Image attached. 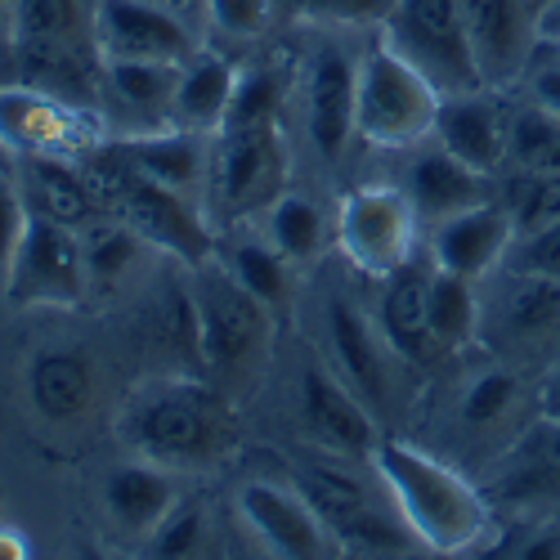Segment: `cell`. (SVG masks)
I'll use <instances>...</instances> for the list:
<instances>
[{
  "instance_id": "1",
  "label": "cell",
  "mask_w": 560,
  "mask_h": 560,
  "mask_svg": "<svg viewBox=\"0 0 560 560\" xmlns=\"http://www.w3.org/2000/svg\"><path fill=\"white\" fill-rule=\"evenodd\" d=\"M372 466L390 493V506L417 538L440 556H466L493 542V502L457 466L431 457L408 440H377Z\"/></svg>"
},
{
  "instance_id": "2",
  "label": "cell",
  "mask_w": 560,
  "mask_h": 560,
  "mask_svg": "<svg viewBox=\"0 0 560 560\" xmlns=\"http://www.w3.org/2000/svg\"><path fill=\"white\" fill-rule=\"evenodd\" d=\"M130 444L162 466H207L238 440L229 399L202 382H162L130 408Z\"/></svg>"
},
{
  "instance_id": "3",
  "label": "cell",
  "mask_w": 560,
  "mask_h": 560,
  "mask_svg": "<svg viewBox=\"0 0 560 560\" xmlns=\"http://www.w3.org/2000/svg\"><path fill=\"white\" fill-rule=\"evenodd\" d=\"M444 95L427 72H417L386 36L359 55V108L354 135L372 149H417L435 139Z\"/></svg>"
},
{
  "instance_id": "4",
  "label": "cell",
  "mask_w": 560,
  "mask_h": 560,
  "mask_svg": "<svg viewBox=\"0 0 560 560\" xmlns=\"http://www.w3.org/2000/svg\"><path fill=\"white\" fill-rule=\"evenodd\" d=\"M288 171L292 162L278 117L220 126L207 166V189L224 220H247L256 211H269L288 194Z\"/></svg>"
},
{
  "instance_id": "5",
  "label": "cell",
  "mask_w": 560,
  "mask_h": 560,
  "mask_svg": "<svg viewBox=\"0 0 560 560\" xmlns=\"http://www.w3.org/2000/svg\"><path fill=\"white\" fill-rule=\"evenodd\" d=\"M194 301H198V332H202V372L211 377H243L265 354L273 332V310L252 296L229 265H198L194 269Z\"/></svg>"
},
{
  "instance_id": "6",
  "label": "cell",
  "mask_w": 560,
  "mask_h": 560,
  "mask_svg": "<svg viewBox=\"0 0 560 560\" xmlns=\"http://www.w3.org/2000/svg\"><path fill=\"white\" fill-rule=\"evenodd\" d=\"M332 233L341 256L368 278H390L427 243L422 215H417L408 189H395V184H359V189H350L337 207Z\"/></svg>"
},
{
  "instance_id": "7",
  "label": "cell",
  "mask_w": 560,
  "mask_h": 560,
  "mask_svg": "<svg viewBox=\"0 0 560 560\" xmlns=\"http://www.w3.org/2000/svg\"><path fill=\"white\" fill-rule=\"evenodd\" d=\"M382 36L395 50L435 81L440 95H466V90H489L471 50L462 0H399L386 19Z\"/></svg>"
},
{
  "instance_id": "8",
  "label": "cell",
  "mask_w": 560,
  "mask_h": 560,
  "mask_svg": "<svg viewBox=\"0 0 560 560\" xmlns=\"http://www.w3.org/2000/svg\"><path fill=\"white\" fill-rule=\"evenodd\" d=\"M296 489L310 498V506L332 529L337 547L350 556H399L417 538L399 521V511H382L372 502L368 480H359L346 462H301Z\"/></svg>"
},
{
  "instance_id": "9",
  "label": "cell",
  "mask_w": 560,
  "mask_h": 560,
  "mask_svg": "<svg viewBox=\"0 0 560 560\" xmlns=\"http://www.w3.org/2000/svg\"><path fill=\"white\" fill-rule=\"evenodd\" d=\"M90 288V265H85V243L81 229L32 211L23 243L14 260L5 265V296L14 305H50V310H72L81 305Z\"/></svg>"
},
{
  "instance_id": "10",
  "label": "cell",
  "mask_w": 560,
  "mask_h": 560,
  "mask_svg": "<svg viewBox=\"0 0 560 560\" xmlns=\"http://www.w3.org/2000/svg\"><path fill=\"white\" fill-rule=\"evenodd\" d=\"M100 144L95 108L59 100L27 81L0 90V149L14 158H81Z\"/></svg>"
},
{
  "instance_id": "11",
  "label": "cell",
  "mask_w": 560,
  "mask_h": 560,
  "mask_svg": "<svg viewBox=\"0 0 560 560\" xmlns=\"http://www.w3.org/2000/svg\"><path fill=\"white\" fill-rule=\"evenodd\" d=\"M117 220L135 229L139 243L175 256L179 265H189V269L215 260V233L202 220V211L189 202V194L166 189V184H153L139 171H135L130 189H126V198L117 207Z\"/></svg>"
},
{
  "instance_id": "12",
  "label": "cell",
  "mask_w": 560,
  "mask_h": 560,
  "mask_svg": "<svg viewBox=\"0 0 560 560\" xmlns=\"http://www.w3.org/2000/svg\"><path fill=\"white\" fill-rule=\"evenodd\" d=\"M462 14L485 85H521L534 50L542 45V5L534 0H462Z\"/></svg>"
},
{
  "instance_id": "13",
  "label": "cell",
  "mask_w": 560,
  "mask_h": 560,
  "mask_svg": "<svg viewBox=\"0 0 560 560\" xmlns=\"http://www.w3.org/2000/svg\"><path fill=\"white\" fill-rule=\"evenodd\" d=\"M95 40L108 59L189 63L198 55L194 32L175 19L166 0H95Z\"/></svg>"
},
{
  "instance_id": "14",
  "label": "cell",
  "mask_w": 560,
  "mask_h": 560,
  "mask_svg": "<svg viewBox=\"0 0 560 560\" xmlns=\"http://www.w3.org/2000/svg\"><path fill=\"white\" fill-rule=\"evenodd\" d=\"M238 516L252 529V538L283 560H318L332 556L337 538L323 525V516L310 506V498L292 485H269V480H247L238 489Z\"/></svg>"
},
{
  "instance_id": "15",
  "label": "cell",
  "mask_w": 560,
  "mask_h": 560,
  "mask_svg": "<svg viewBox=\"0 0 560 560\" xmlns=\"http://www.w3.org/2000/svg\"><path fill=\"white\" fill-rule=\"evenodd\" d=\"M489 502L521 511L525 521L560 516V422L538 412V422L516 435L493 466Z\"/></svg>"
},
{
  "instance_id": "16",
  "label": "cell",
  "mask_w": 560,
  "mask_h": 560,
  "mask_svg": "<svg viewBox=\"0 0 560 560\" xmlns=\"http://www.w3.org/2000/svg\"><path fill=\"white\" fill-rule=\"evenodd\" d=\"M359 59L346 45H318L305 68V130L323 162H337L354 139Z\"/></svg>"
},
{
  "instance_id": "17",
  "label": "cell",
  "mask_w": 560,
  "mask_h": 560,
  "mask_svg": "<svg viewBox=\"0 0 560 560\" xmlns=\"http://www.w3.org/2000/svg\"><path fill=\"white\" fill-rule=\"evenodd\" d=\"M516 247V220L506 215V207L493 198L485 207L462 211L435 229H427V252L440 269L462 273V278H476L485 283L489 273H498Z\"/></svg>"
},
{
  "instance_id": "18",
  "label": "cell",
  "mask_w": 560,
  "mask_h": 560,
  "mask_svg": "<svg viewBox=\"0 0 560 560\" xmlns=\"http://www.w3.org/2000/svg\"><path fill=\"white\" fill-rule=\"evenodd\" d=\"M498 292L493 301H480V328H489L511 346H547L560 332V278L525 273L502 265L489 273Z\"/></svg>"
},
{
  "instance_id": "19",
  "label": "cell",
  "mask_w": 560,
  "mask_h": 560,
  "mask_svg": "<svg viewBox=\"0 0 560 560\" xmlns=\"http://www.w3.org/2000/svg\"><path fill=\"white\" fill-rule=\"evenodd\" d=\"M301 417L310 435L332 457H372L377 448V422L372 408L328 368H305L301 377Z\"/></svg>"
},
{
  "instance_id": "20",
  "label": "cell",
  "mask_w": 560,
  "mask_h": 560,
  "mask_svg": "<svg viewBox=\"0 0 560 560\" xmlns=\"http://www.w3.org/2000/svg\"><path fill=\"white\" fill-rule=\"evenodd\" d=\"M506 139H511V108L502 104V90H466V95H444L435 144L476 166L498 175L506 166Z\"/></svg>"
},
{
  "instance_id": "21",
  "label": "cell",
  "mask_w": 560,
  "mask_h": 560,
  "mask_svg": "<svg viewBox=\"0 0 560 560\" xmlns=\"http://www.w3.org/2000/svg\"><path fill=\"white\" fill-rule=\"evenodd\" d=\"M323 318H328V341H332V359H337V377L368 408H386V395H390L386 359L395 350L382 337V323L368 318L350 296H332Z\"/></svg>"
},
{
  "instance_id": "22",
  "label": "cell",
  "mask_w": 560,
  "mask_h": 560,
  "mask_svg": "<svg viewBox=\"0 0 560 560\" xmlns=\"http://www.w3.org/2000/svg\"><path fill=\"white\" fill-rule=\"evenodd\" d=\"M431 273H435V260L422 247L404 269L382 278L386 288H382L377 323H382L386 346L404 363H427L431 354H440V346L431 337Z\"/></svg>"
},
{
  "instance_id": "23",
  "label": "cell",
  "mask_w": 560,
  "mask_h": 560,
  "mask_svg": "<svg viewBox=\"0 0 560 560\" xmlns=\"http://www.w3.org/2000/svg\"><path fill=\"white\" fill-rule=\"evenodd\" d=\"M489 184H493V175L466 166L462 158H453L448 149L435 144V149H427L422 158L412 162L404 189H408L417 215H422V224L435 229V224H444V220H453V215H462V211L493 202Z\"/></svg>"
},
{
  "instance_id": "24",
  "label": "cell",
  "mask_w": 560,
  "mask_h": 560,
  "mask_svg": "<svg viewBox=\"0 0 560 560\" xmlns=\"http://www.w3.org/2000/svg\"><path fill=\"white\" fill-rule=\"evenodd\" d=\"M117 149L126 153V162L144 179L166 184V189H179V194H194L198 184L207 179V166H211L207 135L179 130V126H162V130L117 139Z\"/></svg>"
},
{
  "instance_id": "25",
  "label": "cell",
  "mask_w": 560,
  "mask_h": 560,
  "mask_svg": "<svg viewBox=\"0 0 560 560\" xmlns=\"http://www.w3.org/2000/svg\"><path fill=\"white\" fill-rule=\"evenodd\" d=\"M104 502H108V516L126 529V534H153L179 502V489L171 480V466L162 462H130L117 466L104 485Z\"/></svg>"
},
{
  "instance_id": "26",
  "label": "cell",
  "mask_w": 560,
  "mask_h": 560,
  "mask_svg": "<svg viewBox=\"0 0 560 560\" xmlns=\"http://www.w3.org/2000/svg\"><path fill=\"white\" fill-rule=\"evenodd\" d=\"M14 55L32 50H100L95 40V0H14Z\"/></svg>"
},
{
  "instance_id": "27",
  "label": "cell",
  "mask_w": 560,
  "mask_h": 560,
  "mask_svg": "<svg viewBox=\"0 0 560 560\" xmlns=\"http://www.w3.org/2000/svg\"><path fill=\"white\" fill-rule=\"evenodd\" d=\"M233 90H238V68L224 63L220 55H194L179 68L175 100H171V126L215 135L229 117Z\"/></svg>"
},
{
  "instance_id": "28",
  "label": "cell",
  "mask_w": 560,
  "mask_h": 560,
  "mask_svg": "<svg viewBox=\"0 0 560 560\" xmlns=\"http://www.w3.org/2000/svg\"><path fill=\"white\" fill-rule=\"evenodd\" d=\"M27 395H32V408L45 417V422H72V417H81L90 408V395H95L90 359L72 354V350L40 354L27 372Z\"/></svg>"
},
{
  "instance_id": "29",
  "label": "cell",
  "mask_w": 560,
  "mask_h": 560,
  "mask_svg": "<svg viewBox=\"0 0 560 560\" xmlns=\"http://www.w3.org/2000/svg\"><path fill=\"white\" fill-rule=\"evenodd\" d=\"M23 175L36 198V211L55 215L72 229H85L90 220H100L95 194H90V184L72 158H23Z\"/></svg>"
},
{
  "instance_id": "30",
  "label": "cell",
  "mask_w": 560,
  "mask_h": 560,
  "mask_svg": "<svg viewBox=\"0 0 560 560\" xmlns=\"http://www.w3.org/2000/svg\"><path fill=\"white\" fill-rule=\"evenodd\" d=\"M179 63H144V59H108L104 63V90L139 117H162L171 126V100H175Z\"/></svg>"
},
{
  "instance_id": "31",
  "label": "cell",
  "mask_w": 560,
  "mask_h": 560,
  "mask_svg": "<svg viewBox=\"0 0 560 560\" xmlns=\"http://www.w3.org/2000/svg\"><path fill=\"white\" fill-rule=\"evenodd\" d=\"M480 332V283L435 265L431 273V337L440 350H462Z\"/></svg>"
},
{
  "instance_id": "32",
  "label": "cell",
  "mask_w": 560,
  "mask_h": 560,
  "mask_svg": "<svg viewBox=\"0 0 560 560\" xmlns=\"http://www.w3.org/2000/svg\"><path fill=\"white\" fill-rule=\"evenodd\" d=\"M265 224H269V243L292 265L314 260L323 252V243H328V215H323V207L314 198H305L296 189H288L265 211Z\"/></svg>"
},
{
  "instance_id": "33",
  "label": "cell",
  "mask_w": 560,
  "mask_h": 560,
  "mask_svg": "<svg viewBox=\"0 0 560 560\" xmlns=\"http://www.w3.org/2000/svg\"><path fill=\"white\" fill-rule=\"evenodd\" d=\"M506 166L534 171V175H560V117H551L529 100L521 108H511Z\"/></svg>"
},
{
  "instance_id": "34",
  "label": "cell",
  "mask_w": 560,
  "mask_h": 560,
  "mask_svg": "<svg viewBox=\"0 0 560 560\" xmlns=\"http://www.w3.org/2000/svg\"><path fill=\"white\" fill-rule=\"evenodd\" d=\"M506 215L516 220V238L521 233H538L560 220V175H534V171H511L506 189L498 198Z\"/></svg>"
},
{
  "instance_id": "35",
  "label": "cell",
  "mask_w": 560,
  "mask_h": 560,
  "mask_svg": "<svg viewBox=\"0 0 560 560\" xmlns=\"http://www.w3.org/2000/svg\"><path fill=\"white\" fill-rule=\"evenodd\" d=\"M229 269H233V278H238V283H243L252 296H260L269 310H283L292 260L278 252L273 243H238V247L229 252Z\"/></svg>"
},
{
  "instance_id": "36",
  "label": "cell",
  "mask_w": 560,
  "mask_h": 560,
  "mask_svg": "<svg viewBox=\"0 0 560 560\" xmlns=\"http://www.w3.org/2000/svg\"><path fill=\"white\" fill-rule=\"evenodd\" d=\"M521 399V377L511 368H489L466 386L462 395V422L466 427H498Z\"/></svg>"
},
{
  "instance_id": "37",
  "label": "cell",
  "mask_w": 560,
  "mask_h": 560,
  "mask_svg": "<svg viewBox=\"0 0 560 560\" xmlns=\"http://www.w3.org/2000/svg\"><path fill=\"white\" fill-rule=\"evenodd\" d=\"M292 14L318 27H386L399 0H288Z\"/></svg>"
},
{
  "instance_id": "38",
  "label": "cell",
  "mask_w": 560,
  "mask_h": 560,
  "mask_svg": "<svg viewBox=\"0 0 560 560\" xmlns=\"http://www.w3.org/2000/svg\"><path fill=\"white\" fill-rule=\"evenodd\" d=\"M278 104H283V77H278L273 68L238 72V90H233V104H229L224 126L269 121V117H278Z\"/></svg>"
},
{
  "instance_id": "39",
  "label": "cell",
  "mask_w": 560,
  "mask_h": 560,
  "mask_svg": "<svg viewBox=\"0 0 560 560\" xmlns=\"http://www.w3.org/2000/svg\"><path fill=\"white\" fill-rule=\"evenodd\" d=\"M81 243H85V265H90V278H113L130 265V252H135V229L130 224H95L90 220L81 229Z\"/></svg>"
},
{
  "instance_id": "40",
  "label": "cell",
  "mask_w": 560,
  "mask_h": 560,
  "mask_svg": "<svg viewBox=\"0 0 560 560\" xmlns=\"http://www.w3.org/2000/svg\"><path fill=\"white\" fill-rule=\"evenodd\" d=\"M202 529H207V516H202V502H175L171 516L149 534V551L162 556V560H175V556H194L202 547Z\"/></svg>"
},
{
  "instance_id": "41",
  "label": "cell",
  "mask_w": 560,
  "mask_h": 560,
  "mask_svg": "<svg viewBox=\"0 0 560 560\" xmlns=\"http://www.w3.org/2000/svg\"><path fill=\"white\" fill-rule=\"evenodd\" d=\"M207 19L229 40H256L269 32L273 0H207Z\"/></svg>"
},
{
  "instance_id": "42",
  "label": "cell",
  "mask_w": 560,
  "mask_h": 560,
  "mask_svg": "<svg viewBox=\"0 0 560 560\" xmlns=\"http://www.w3.org/2000/svg\"><path fill=\"white\" fill-rule=\"evenodd\" d=\"M521 85H525V100L529 104H538L551 117H560V40L551 45V36H542V45L534 50Z\"/></svg>"
},
{
  "instance_id": "43",
  "label": "cell",
  "mask_w": 560,
  "mask_h": 560,
  "mask_svg": "<svg viewBox=\"0 0 560 560\" xmlns=\"http://www.w3.org/2000/svg\"><path fill=\"white\" fill-rule=\"evenodd\" d=\"M511 269H525V273H547L560 278V220L538 229V233H521L516 247L506 256Z\"/></svg>"
},
{
  "instance_id": "44",
  "label": "cell",
  "mask_w": 560,
  "mask_h": 560,
  "mask_svg": "<svg viewBox=\"0 0 560 560\" xmlns=\"http://www.w3.org/2000/svg\"><path fill=\"white\" fill-rule=\"evenodd\" d=\"M27 215L32 211L23 207V198L10 189L5 179H0V269L14 260V252L23 243V229H27Z\"/></svg>"
},
{
  "instance_id": "45",
  "label": "cell",
  "mask_w": 560,
  "mask_h": 560,
  "mask_svg": "<svg viewBox=\"0 0 560 560\" xmlns=\"http://www.w3.org/2000/svg\"><path fill=\"white\" fill-rule=\"evenodd\" d=\"M542 417L560 422V363L547 372V386H542Z\"/></svg>"
},
{
  "instance_id": "46",
  "label": "cell",
  "mask_w": 560,
  "mask_h": 560,
  "mask_svg": "<svg viewBox=\"0 0 560 560\" xmlns=\"http://www.w3.org/2000/svg\"><path fill=\"white\" fill-rule=\"evenodd\" d=\"M0 556H14V560H19V556H27V542H23L19 534H10L5 525H0Z\"/></svg>"
},
{
  "instance_id": "47",
  "label": "cell",
  "mask_w": 560,
  "mask_h": 560,
  "mask_svg": "<svg viewBox=\"0 0 560 560\" xmlns=\"http://www.w3.org/2000/svg\"><path fill=\"white\" fill-rule=\"evenodd\" d=\"M556 27H560V5H551V10L542 14V36H551Z\"/></svg>"
},
{
  "instance_id": "48",
  "label": "cell",
  "mask_w": 560,
  "mask_h": 560,
  "mask_svg": "<svg viewBox=\"0 0 560 560\" xmlns=\"http://www.w3.org/2000/svg\"><path fill=\"white\" fill-rule=\"evenodd\" d=\"M534 5H542V14H547L551 5H560V0H534Z\"/></svg>"
},
{
  "instance_id": "49",
  "label": "cell",
  "mask_w": 560,
  "mask_h": 560,
  "mask_svg": "<svg viewBox=\"0 0 560 560\" xmlns=\"http://www.w3.org/2000/svg\"><path fill=\"white\" fill-rule=\"evenodd\" d=\"M551 36H556V40H560V27H556V32H551Z\"/></svg>"
}]
</instances>
